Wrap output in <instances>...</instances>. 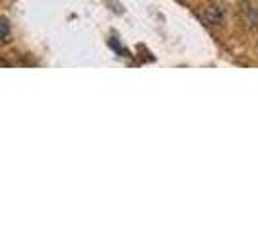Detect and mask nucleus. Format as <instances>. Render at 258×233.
<instances>
[{
  "label": "nucleus",
  "instance_id": "obj_2",
  "mask_svg": "<svg viewBox=\"0 0 258 233\" xmlns=\"http://www.w3.org/2000/svg\"><path fill=\"white\" fill-rule=\"evenodd\" d=\"M8 35H10V24L4 18H0V39H6Z\"/></svg>",
  "mask_w": 258,
  "mask_h": 233
},
{
  "label": "nucleus",
  "instance_id": "obj_1",
  "mask_svg": "<svg viewBox=\"0 0 258 233\" xmlns=\"http://www.w3.org/2000/svg\"><path fill=\"white\" fill-rule=\"evenodd\" d=\"M206 22L208 24H221V20H223V12H221L218 6H212V8H208L206 12Z\"/></svg>",
  "mask_w": 258,
  "mask_h": 233
}]
</instances>
